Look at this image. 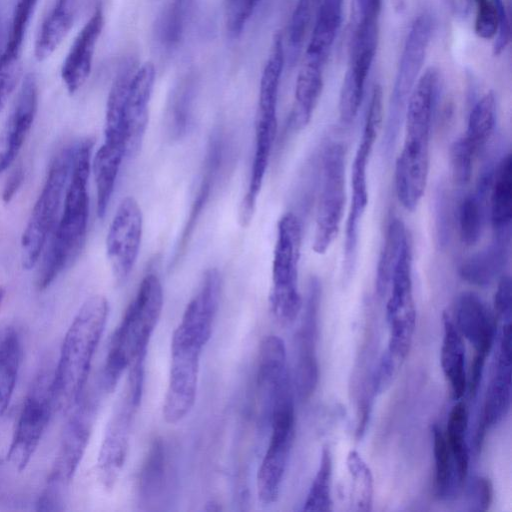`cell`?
Segmentation results:
<instances>
[{
  "label": "cell",
  "mask_w": 512,
  "mask_h": 512,
  "mask_svg": "<svg viewBox=\"0 0 512 512\" xmlns=\"http://www.w3.org/2000/svg\"><path fill=\"white\" fill-rule=\"evenodd\" d=\"M383 94L375 85L367 108L360 142L351 169V202L345 226L343 245V278L353 275L358 255L359 230L368 205L367 166L382 122Z\"/></svg>",
  "instance_id": "obj_6"
},
{
  "label": "cell",
  "mask_w": 512,
  "mask_h": 512,
  "mask_svg": "<svg viewBox=\"0 0 512 512\" xmlns=\"http://www.w3.org/2000/svg\"><path fill=\"white\" fill-rule=\"evenodd\" d=\"M22 360V343L13 327L0 329V416L8 408Z\"/></svg>",
  "instance_id": "obj_36"
},
{
  "label": "cell",
  "mask_w": 512,
  "mask_h": 512,
  "mask_svg": "<svg viewBox=\"0 0 512 512\" xmlns=\"http://www.w3.org/2000/svg\"><path fill=\"white\" fill-rule=\"evenodd\" d=\"M125 155V150L103 143L93 158L91 165L97 190V215L99 218H103L106 214Z\"/></svg>",
  "instance_id": "obj_35"
},
{
  "label": "cell",
  "mask_w": 512,
  "mask_h": 512,
  "mask_svg": "<svg viewBox=\"0 0 512 512\" xmlns=\"http://www.w3.org/2000/svg\"><path fill=\"white\" fill-rule=\"evenodd\" d=\"M511 321L503 322L498 351L487 387L481 419L475 435V449L479 450L485 433L507 415L511 401Z\"/></svg>",
  "instance_id": "obj_19"
},
{
  "label": "cell",
  "mask_w": 512,
  "mask_h": 512,
  "mask_svg": "<svg viewBox=\"0 0 512 512\" xmlns=\"http://www.w3.org/2000/svg\"><path fill=\"white\" fill-rule=\"evenodd\" d=\"M104 27V13L97 6L75 37L61 67V78L70 94L88 79L98 39Z\"/></svg>",
  "instance_id": "obj_24"
},
{
  "label": "cell",
  "mask_w": 512,
  "mask_h": 512,
  "mask_svg": "<svg viewBox=\"0 0 512 512\" xmlns=\"http://www.w3.org/2000/svg\"><path fill=\"white\" fill-rule=\"evenodd\" d=\"M284 61L283 37L277 33L260 78L256 118L277 120V99Z\"/></svg>",
  "instance_id": "obj_34"
},
{
  "label": "cell",
  "mask_w": 512,
  "mask_h": 512,
  "mask_svg": "<svg viewBox=\"0 0 512 512\" xmlns=\"http://www.w3.org/2000/svg\"><path fill=\"white\" fill-rule=\"evenodd\" d=\"M293 385L287 367L286 348L276 335L266 336L260 345L257 369L259 417L269 425L275 403L286 388Z\"/></svg>",
  "instance_id": "obj_20"
},
{
  "label": "cell",
  "mask_w": 512,
  "mask_h": 512,
  "mask_svg": "<svg viewBox=\"0 0 512 512\" xmlns=\"http://www.w3.org/2000/svg\"><path fill=\"white\" fill-rule=\"evenodd\" d=\"M222 159V143L218 136H214L208 146L205 162L203 166V172L201 181L198 186L195 198L191 205L188 218L182 230L181 236L177 243L175 253L173 256V262H176L181 254L184 252L191 235L195 229L198 219L200 218L202 211L207 204L212 187L217 178V174L221 165Z\"/></svg>",
  "instance_id": "obj_29"
},
{
  "label": "cell",
  "mask_w": 512,
  "mask_h": 512,
  "mask_svg": "<svg viewBox=\"0 0 512 512\" xmlns=\"http://www.w3.org/2000/svg\"><path fill=\"white\" fill-rule=\"evenodd\" d=\"M75 146L65 147L53 159L43 188L31 211L21 238V260L24 269L33 268L52 231L69 177Z\"/></svg>",
  "instance_id": "obj_9"
},
{
  "label": "cell",
  "mask_w": 512,
  "mask_h": 512,
  "mask_svg": "<svg viewBox=\"0 0 512 512\" xmlns=\"http://www.w3.org/2000/svg\"><path fill=\"white\" fill-rule=\"evenodd\" d=\"M440 88V72L430 67L419 76L407 102L405 136L396 159L394 182L398 201L408 211L417 208L427 185L432 121Z\"/></svg>",
  "instance_id": "obj_1"
},
{
  "label": "cell",
  "mask_w": 512,
  "mask_h": 512,
  "mask_svg": "<svg viewBox=\"0 0 512 512\" xmlns=\"http://www.w3.org/2000/svg\"><path fill=\"white\" fill-rule=\"evenodd\" d=\"M220 295V274L217 269L210 268L205 272L198 291L188 303L174 332L203 348L211 337Z\"/></svg>",
  "instance_id": "obj_21"
},
{
  "label": "cell",
  "mask_w": 512,
  "mask_h": 512,
  "mask_svg": "<svg viewBox=\"0 0 512 512\" xmlns=\"http://www.w3.org/2000/svg\"><path fill=\"white\" fill-rule=\"evenodd\" d=\"M495 125L496 100L493 92H487L472 107L465 134L461 137L475 156L491 138Z\"/></svg>",
  "instance_id": "obj_39"
},
{
  "label": "cell",
  "mask_w": 512,
  "mask_h": 512,
  "mask_svg": "<svg viewBox=\"0 0 512 512\" xmlns=\"http://www.w3.org/2000/svg\"><path fill=\"white\" fill-rule=\"evenodd\" d=\"M37 0H18L15 6L5 50L0 55L4 60L18 61L23 40L34 13Z\"/></svg>",
  "instance_id": "obj_46"
},
{
  "label": "cell",
  "mask_w": 512,
  "mask_h": 512,
  "mask_svg": "<svg viewBox=\"0 0 512 512\" xmlns=\"http://www.w3.org/2000/svg\"><path fill=\"white\" fill-rule=\"evenodd\" d=\"M92 146L93 142L89 139L75 146L63 214L53 232L39 270V290L49 287L57 276L75 261L84 246L89 215L87 184Z\"/></svg>",
  "instance_id": "obj_3"
},
{
  "label": "cell",
  "mask_w": 512,
  "mask_h": 512,
  "mask_svg": "<svg viewBox=\"0 0 512 512\" xmlns=\"http://www.w3.org/2000/svg\"><path fill=\"white\" fill-rule=\"evenodd\" d=\"M193 1L172 0L163 11L156 24V34L163 46L172 48L180 42Z\"/></svg>",
  "instance_id": "obj_44"
},
{
  "label": "cell",
  "mask_w": 512,
  "mask_h": 512,
  "mask_svg": "<svg viewBox=\"0 0 512 512\" xmlns=\"http://www.w3.org/2000/svg\"><path fill=\"white\" fill-rule=\"evenodd\" d=\"M496 164L489 163L481 171L474 191L465 195L457 212L461 241L467 245H475L484 230L487 216V197Z\"/></svg>",
  "instance_id": "obj_25"
},
{
  "label": "cell",
  "mask_w": 512,
  "mask_h": 512,
  "mask_svg": "<svg viewBox=\"0 0 512 512\" xmlns=\"http://www.w3.org/2000/svg\"><path fill=\"white\" fill-rule=\"evenodd\" d=\"M5 293H6L5 288L2 285H0V308L4 301Z\"/></svg>",
  "instance_id": "obj_56"
},
{
  "label": "cell",
  "mask_w": 512,
  "mask_h": 512,
  "mask_svg": "<svg viewBox=\"0 0 512 512\" xmlns=\"http://www.w3.org/2000/svg\"><path fill=\"white\" fill-rule=\"evenodd\" d=\"M142 229L141 209L138 202L128 196L120 202L106 237L107 257L118 283L128 278L136 263Z\"/></svg>",
  "instance_id": "obj_18"
},
{
  "label": "cell",
  "mask_w": 512,
  "mask_h": 512,
  "mask_svg": "<svg viewBox=\"0 0 512 512\" xmlns=\"http://www.w3.org/2000/svg\"><path fill=\"white\" fill-rule=\"evenodd\" d=\"M475 157L461 137L453 142L449 152V162L452 177L457 184L469 182Z\"/></svg>",
  "instance_id": "obj_48"
},
{
  "label": "cell",
  "mask_w": 512,
  "mask_h": 512,
  "mask_svg": "<svg viewBox=\"0 0 512 512\" xmlns=\"http://www.w3.org/2000/svg\"><path fill=\"white\" fill-rule=\"evenodd\" d=\"M494 314L503 322L511 321V280L508 274L501 275L494 295Z\"/></svg>",
  "instance_id": "obj_50"
},
{
  "label": "cell",
  "mask_w": 512,
  "mask_h": 512,
  "mask_svg": "<svg viewBox=\"0 0 512 512\" xmlns=\"http://www.w3.org/2000/svg\"><path fill=\"white\" fill-rule=\"evenodd\" d=\"M38 106V86L33 74L23 79L19 93L0 132V173L15 160L34 122Z\"/></svg>",
  "instance_id": "obj_22"
},
{
  "label": "cell",
  "mask_w": 512,
  "mask_h": 512,
  "mask_svg": "<svg viewBox=\"0 0 512 512\" xmlns=\"http://www.w3.org/2000/svg\"><path fill=\"white\" fill-rule=\"evenodd\" d=\"M155 76L153 63L146 62L134 70L128 84L124 100L128 156L136 154L142 144L148 125Z\"/></svg>",
  "instance_id": "obj_23"
},
{
  "label": "cell",
  "mask_w": 512,
  "mask_h": 512,
  "mask_svg": "<svg viewBox=\"0 0 512 512\" xmlns=\"http://www.w3.org/2000/svg\"><path fill=\"white\" fill-rule=\"evenodd\" d=\"M347 470L351 479V505L356 511H369L373 502L372 472L356 450H351L346 459Z\"/></svg>",
  "instance_id": "obj_42"
},
{
  "label": "cell",
  "mask_w": 512,
  "mask_h": 512,
  "mask_svg": "<svg viewBox=\"0 0 512 512\" xmlns=\"http://www.w3.org/2000/svg\"><path fill=\"white\" fill-rule=\"evenodd\" d=\"M142 394V390L127 381L107 423L97 460L98 476L106 489L114 486L126 461L131 429Z\"/></svg>",
  "instance_id": "obj_16"
},
{
  "label": "cell",
  "mask_w": 512,
  "mask_h": 512,
  "mask_svg": "<svg viewBox=\"0 0 512 512\" xmlns=\"http://www.w3.org/2000/svg\"><path fill=\"white\" fill-rule=\"evenodd\" d=\"M466 503L470 511H486L493 497L490 480L483 476L472 478L466 487Z\"/></svg>",
  "instance_id": "obj_49"
},
{
  "label": "cell",
  "mask_w": 512,
  "mask_h": 512,
  "mask_svg": "<svg viewBox=\"0 0 512 512\" xmlns=\"http://www.w3.org/2000/svg\"><path fill=\"white\" fill-rule=\"evenodd\" d=\"M53 374L42 369L34 379L22 406L7 460L23 471L33 457L54 408Z\"/></svg>",
  "instance_id": "obj_12"
},
{
  "label": "cell",
  "mask_w": 512,
  "mask_h": 512,
  "mask_svg": "<svg viewBox=\"0 0 512 512\" xmlns=\"http://www.w3.org/2000/svg\"><path fill=\"white\" fill-rule=\"evenodd\" d=\"M375 54V51L368 50H354L349 53L348 68L338 103L339 118L343 125L351 124L357 116Z\"/></svg>",
  "instance_id": "obj_27"
},
{
  "label": "cell",
  "mask_w": 512,
  "mask_h": 512,
  "mask_svg": "<svg viewBox=\"0 0 512 512\" xmlns=\"http://www.w3.org/2000/svg\"><path fill=\"white\" fill-rule=\"evenodd\" d=\"M320 0H298L287 28V50L294 62L302 48L307 31L314 20Z\"/></svg>",
  "instance_id": "obj_45"
},
{
  "label": "cell",
  "mask_w": 512,
  "mask_h": 512,
  "mask_svg": "<svg viewBox=\"0 0 512 512\" xmlns=\"http://www.w3.org/2000/svg\"><path fill=\"white\" fill-rule=\"evenodd\" d=\"M489 218L495 238L510 239L512 223V158L496 163L489 191Z\"/></svg>",
  "instance_id": "obj_26"
},
{
  "label": "cell",
  "mask_w": 512,
  "mask_h": 512,
  "mask_svg": "<svg viewBox=\"0 0 512 512\" xmlns=\"http://www.w3.org/2000/svg\"><path fill=\"white\" fill-rule=\"evenodd\" d=\"M409 238L410 235L404 222L399 218L393 217L387 226L377 265L375 288L379 297H383L389 290L394 266L405 242Z\"/></svg>",
  "instance_id": "obj_40"
},
{
  "label": "cell",
  "mask_w": 512,
  "mask_h": 512,
  "mask_svg": "<svg viewBox=\"0 0 512 512\" xmlns=\"http://www.w3.org/2000/svg\"><path fill=\"white\" fill-rule=\"evenodd\" d=\"M510 239L495 238L483 250L466 259L459 268V274L466 282L486 287L503 272L509 258Z\"/></svg>",
  "instance_id": "obj_32"
},
{
  "label": "cell",
  "mask_w": 512,
  "mask_h": 512,
  "mask_svg": "<svg viewBox=\"0 0 512 512\" xmlns=\"http://www.w3.org/2000/svg\"><path fill=\"white\" fill-rule=\"evenodd\" d=\"M389 289L386 318L390 337L386 350L404 361L409 353L416 325L410 238L405 242L394 266Z\"/></svg>",
  "instance_id": "obj_13"
},
{
  "label": "cell",
  "mask_w": 512,
  "mask_h": 512,
  "mask_svg": "<svg viewBox=\"0 0 512 512\" xmlns=\"http://www.w3.org/2000/svg\"><path fill=\"white\" fill-rule=\"evenodd\" d=\"M202 349L173 332L169 380L163 403V417L167 423L181 421L194 406Z\"/></svg>",
  "instance_id": "obj_17"
},
{
  "label": "cell",
  "mask_w": 512,
  "mask_h": 512,
  "mask_svg": "<svg viewBox=\"0 0 512 512\" xmlns=\"http://www.w3.org/2000/svg\"><path fill=\"white\" fill-rule=\"evenodd\" d=\"M301 240V224L298 217L292 212L284 214L277 224L272 286L269 294L271 313L283 326L291 324L298 317L302 307L298 289Z\"/></svg>",
  "instance_id": "obj_7"
},
{
  "label": "cell",
  "mask_w": 512,
  "mask_h": 512,
  "mask_svg": "<svg viewBox=\"0 0 512 512\" xmlns=\"http://www.w3.org/2000/svg\"><path fill=\"white\" fill-rule=\"evenodd\" d=\"M449 209L447 208L446 196L441 191L436 198V223L439 243L445 245L449 237Z\"/></svg>",
  "instance_id": "obj_52"
},
{
  "label": "cell",
  "mask_w": 512,
  "mask_h": 512,
  "mask_svg": "<svg viewBox=\"0 0 512 512\" xmlns=\"http://www.w3.org/2000/svg\"><path fill=\"white\" fill-rule=\"evenodd\" d=\"M451 318L461 336L475 351L467 377L469 394L475 396L481 383L486 358L496 337V316L480 296L465 291L456 298Z\"/></svg>",
  "instance_id": "obj_14"
},
{
  "label": "cell",
  "mask_w": 512,
  "mask_h": 512,
  "mask_svg": "<svg viewBox=\"0 0 512 512\" xmlns=\"http://www.w3.org/2000/svg\"><path fill=\"white\" fill-rule=\"evenodd\" d=\"M108 312L109 305L104 296L89 297L65 334L52 379L54 408L63 413L73 409L83 397Z\"/></svg>",
  "instance_id": "obj_2"
},
{
  "label": "cell",
  "mask_w": 512,
  "mask_h": 512,
  "mask_svg": "<svg viewBox=\"0 0 512 512\" xmlns=\"http://www.w3.org/2000/svg\"><path fill=\"white\" fill-rule=\"evenodd\" d=\"M259 0H224V20L227 34L238 38L251 18Z\"/></svg>",
  "instance_id": "obj_47"
},
{
  "label": "cell",
  "mask_w": 512,
  "mask_h": 512,
  "mask_svg": "<svg viewBox=\"0 0 512 512\" xmlns=\"http://www.w3.org/2000/svg\"><path fill=\"white\" fill-rule=\"evenodd\" d=\"M434 454V490L440 499L448 498L457 484L453 459L448 448L445 434L438 425L432 428Z\"/></svg>",
  "instance_id": "obj_41"
},
{
  "label": "cell",
  "mask_w": 512,
  "mask_h": 512,
  "mask_svg": "<svg viewBox=\"0 0 512 512\" xmlns=\"http://www.w3.org/2000/svg\"><path fill=\"white\" fill-rule=\"evenodd\" d=\"M163 308V289L157 275L147 274L116 328L108 349L102 386L106 392L115 389L126 369L145 359L149 340Z\"/></svg>",
  "instance_id": "obj_4"
},
{
  "label": "cell",
  "mask_w": 512,
  "mask_h": 512,
  "mask_svg": "<svg viewBox=\"0 0 512 512\" xmlns=\"http://www.w3.org/2000/svg\"><path fill=\"white\" fill-rule=\"evenodd\" d=\"M167 478L166 449L160 438L150 445L138 478V497L144 504L157 500L164 492Z\"/></svg>",
  "instance_id": "obj_37"
},
{
  "label": "cell",
  "mask_w": 512,
  "mask_h": 512,
  "mask_svg": "<svg viewBox=\"0 0 512 512\" xmlns=\"http://www.w3.org/2000/svg\"><path fill=\"white\" fill-rule=\"evenodd\" d=\"M345 202V149L339 143H332L325 148L322 155L320 190L313 238L315 253L325 254L337 237Z\"/></svg>",
  "instance_id": "obj_11"
},
{
  "label": "cell",
  "mask_w": 512,
  "mask_h": 512,
  "mask_svg": "<svg viewBox=\"0 0 512 512\" xmlns=\"http://www.w3.org/2000/svg\"><path fill=\"white\" fill-rule=\"evenodd\" d=\"M76 0H55L45 17L35 42V57L43 61L62 43L73 26Z\"/></svg>",
  "instance_id": "obj_33"
},
{
  "label": "cell",
  "mask_w": 512,
  "mask_h": 512,
  "mask_svg": "<svg viewBox=\"0 0 512 512\" xmlns=\"http://www.w3.org/2000/svg\"><path fill=\"white\" fill-rule=\"evenodd\" d=\"M343 0H320L304 59L324 65L339 32Z\"/></svg>",
  "instance_id": "obj_28"
},
{
  "label": "cell",
  "mask_w": 512,
  "mask_h": 512,
  "mask_svg": "<svg viewBox=\"0 0 512 512\" xmlns=\"http://www.w3.org/2000/svg\"><path fill=\"white\" fill-rule=\"evenodd\" d=\"M96 409L95 400L84 397L74 407L45 487L38 498V511L64 510L70 484L89 442Z\"/></svg>",
  "instance_id": "obj_5"
},
{
  "label": "cell",
  "mask_w": 512,
  "mask_h": 512,
  "mask_svg": "<svg viewBox=\"0 0 512 512\" xmlns=\"http://www.w3.org/2000/svg\"><path fill=\"white\" fill-rule=\"evenodd\" d=\"M324 65L305 60L299 70L289 124L302 130L311 120L323 89Z\"/></svg>",
  "instance_id": "obj_31"
},
{
  "label": "cell",
  "mask_w": 512,
  "mask_h": 512,
  "mask_svg": "<svg viewBox=\"0 0 512 512\" xmlns=\"http://www.w3.org/2000/svg\"><path fill=\"white\" fill-rule=\"evenodd\" d=\"M321 283L311 277L307 284L300 310L301 317L294 335L293 385L300 400H307L314 392L319 378L316 346L318 340Z\"/></svg>",
  "instance_id": "obj_15"
},
{
  "label": "cell",
  "mask_w": 512,
  "mask_h": 512,
  "mask_svg": "<svg viewBox=\"0 0 512 512\" xmlns=\"http://www.w3.org/2000/svg\"><path fill=\"white\" fill-rule=\"evenodd\" d=\"M270 440L257 473V495L264 505L274 503L281 489L295 437L293 386L278 398L269 422Z\"/></svg>",
  "instance_id": "obj_10"
},
{
  "label": "cell",
  "mask_w": 512,
  "mask_h": 512,
  "mask_svg": "<svg viewBox=\"0 0 512 512\" xmlns=\"http://www.w3.org/2000/svg\"><path fill=\"white\" fill-rule=\"evenodd\" d=\"M468 412L465 403L459 401L450 410L445 438L450 450L458 485H462L469 468V450L466 440Z\"/></svg>",
  "instance_id": "obj_38"
},
{
  "label": "cell",
  "mask_w": 512,
  "mask_h": 512,
  "mask_svg": "<svg viewBox=\"0 0 512 512\" xmlns=\"http://www.w3.org/2000/svg\"><path fill=\"white\" fill-rule=\"evenodd\" d=\"M453 13L460 18H466L474 6V0H447Z\"/></svg>",
  "instance_id": "obj_54"
},
{
  "label": "cell",
  "mask_w": 512,
  "mask_h": 512,
  "mask_svg": "<svg viewBox=\"0 0 512 512\" xmlns=\"http://www.w3.org/2000/svg\"><path fill=\"white\" fill-rule=\"evenodd\" d=\"M440 364L450 386L452 397L459 400L467 389L465 369V345L451 315L443 313V338L440 350Z\"/></svg>",
  "instance_id": "obj_30"
},
{
  "label": "cell",
  "mask_w": 512,
  "mask_h": 512,
  "mask_svg": "<svg viewBox=\"0 0 512 512\" xmlns=\"http://www.w3.org/2000/svg\"><path fill=\"white\" fill-rule=\"evenodd\" d=\"M492 2L495 4V6L497 7L500 15L502 16V18L506 21H510L509 20V16H508V13H507V10H506V7L504 5V2L503 0H492Z\"/></svg>",
  "instance_id": "obj_55"
},
{
  "label": "cell",
  "mask_w": 512,
  "mask_h": 512,
  "mask_svg": "<svg viewBox=\"0 0 512 512\" xmlns=\"http://www.w3.org/2000/svg\"><path fill=\"white\" fill-rule=\"evenodd\" d=\"M23 180L24 170L22 166H18L11 172L4 185L2 192V200L4 203H9L13 199L18 189L22 185Z\"/></svg>",
  "instance_id": "obj_53"
},
{
  "label": "cell",
  "mask_w": 512,
  "mask_h": 512,
  "mask_svg": "<svg viewBox=\"0 0 512 512\" xmlns=\"http://www.w3.org/2000/svg\"><path fill=\"white\" fill-rule=\"evenodd\" d=\"M19 73L18 61H8L0 57V112L15 89Z\"/></svg>",
  "instance_id": "obj_51"
},
{
  "label": "cell",
  "mask_w": 512,
  "mask_h": 512,
  "mask_svg": "<svg viewBox=\"0 0 512 512\" xmlns=\"http://www.w3.org/2000/svg\"><path fill=\"white\" fill-rule=\"evenodd\" d=\"M332 453L328 445L323 446L318 469L303 504V511H331Z\"/></svg>",
  "instance_id": "obj_43"
},
{
  "label": "cell",
  "mask_w": 512,
  "mask_h": 512,
  "mask_svg": "<svg viewBox=\"0 0 512 512\" xmlns=\"http://www.w3.org/2000/svg\"><path fill=\"white\" fill-rule=\"evenodd\" d=\"M433 28V19L429 14L423 13L415 18L405 40L383 132L382 147L386 157L390 156L395 147L409 96L424 65Z\"/></svg>",
  "instance_id": "obj_8"
}]
</instances>
